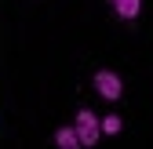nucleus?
<instances>
[{"mask_svg":"<svg viewBox=\"0 0 153 149\" xmlns=\"http://www.w3.org/2000/svg\"><path fill=\"white\" fill-rule=\"evenodd\" d=\"M76 135H80V145H95L99 142V135H102V120L91 113V109H80L76 113Z\"/></svg>","mask_w":153,"mask_h":149,"instance_id":"obj_1","label":"nucleus"},{"mask_svg":"<svg viewBox=\"0 0 153 149\" xmlns=\"http://www.w3.org/2000/svg\"><path fill=\"white\" fill-rule=\"evenodd\" d=\"M95 87H99V95L102 98H109V102H117L120 98V77H117V73H109V69H99V73H95Z\"/></svg>","mask_w":153,"mask_h":149,"instance_id":"obj_2","label":"nucleus"},{"mask_svg":"<svg viewBox=\"0 0 153 149\" xmlns=\"http://www.w3.org/2000/svg\"><path fill=\"white\" fill-rule=\"evenodd\" d=\"M55 145H59V149H76V145H80L76 127H59V131H55Z\"/></svg>","mask_w":153,"mask_h":149,"instance_id":"obj_3","label":"nucleus"},{"mask_svg":"<svg viewBox=\"0 0 153 149\" xmlns=\"http://www.w3.org/2000/svg\"><path fill=\"white\" fill-rule=\"evenodd\" d=\"M113 7H117L120 18H135L142 11V0H113Z\"/></svg>","mask_w":153,"mask_h":149,"instance_id":"obj_4","label":"nucleus"},{"mask_svg":"<svg viewBox=\"0 0 153 149\" xmlns=\"http://www.w3.org/2000/svg\"><path fill=\"white\" fill-rule=\"evenodd\" d=\"M120 127H124L120 117H106V120H102V135H120Z\"/></svg>","mask_w":153,"mask_h":149,"instance_id":"obj_5","label":"nucleus"}]
</instances>
